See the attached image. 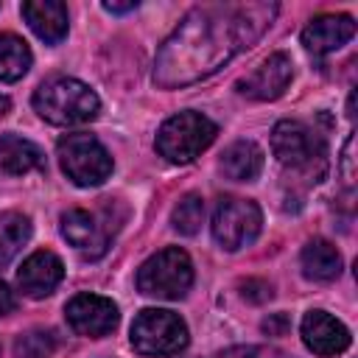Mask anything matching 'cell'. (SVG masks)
<instances>
[{"label": "cell", "instance_id": "24", "mask_svg": "<svg viewBox=\"0 0 358 358\" xmlns=\"http://www.w3.org/2000/svg\"><path fill=\"white\" fill-rule=\"evenodd\" d=\"M241 288H243V296L252 299V302H266V299H271V285L263 282V280H246Z\"/></svg>", "mask_w": 358, "mask_h": 358}, {"label": "cell", "instance_id": "7", "mask_svg": "<svg viewBox=\"0 0 358 358\" xmlns=\"http://www.w3.org/2000/svg\"><path fill=\"white\" fill-rule=\"evenodd\" d=\"M187 324L162 308H145L131 322V347L148 358L179 355L187 347Z\"/></svg>", "mask_w": 358, "mask_h": 358}, {"label": "cell", "instance_id": "8", "mask_svg": "<svg viewBox=\"0 0 358 358\" xmlns=\"http://www.w3.org/2000/svg\"><path fill=\"white\" fill-rule=\"evenodd\" d=\"M260 227H263V213L252 199L227 196L215 204L213 238L227 252H238V249L249 246L260 235Z\"/></svg>", "mask_w": 358, "mask_h": 358}, {"label": "cell", "instance_id": "4", "mask_svg": "<svg viewBox=\"0 0 358 358\" xmlns=\"http://www.w3.org/2000/svg\"><path fill=\"white\" fill-rule=\"evenodd\" d=\"M215 134H218V126L207 115L185 109V112L171 115L159 126V131H157V151L168 162H173V165H187L201 151L210 148Z\"/></svg>", "mask_w": 358, "mask_h": 358}, {"label": "cell", "instance_id": "14", "mask_svg": "<svg viewBox=\"0 0 358 358\" xmlns=\"http://www.w3.org/2000/svg\"><path fill=\"white\" fill-rule=\"evenodd\" d=\"M352 34H355V20L350 14H322L305 25L302 45L310 53L324 56V53H333L341 45H347L352 39Z\"/></svg>", "mask_w": 358, "mask_h": 358}, {"label": "cell", "instance_id": "15", "mask_svg": "<svg viewBox=\"0 0 358 358\" xmlns=\"http://www.w3.org/2000/svg\"><path fill=\"white\" fill-rule=\"evenodd\" d=\"M28 28L48 45H59L67 36V6L59 0H28L22 3Z\"/></svg>", "mask_w": 358, "mask_h": 358}, {"label": "cell", "instance_id": "2", "mask_svg": "<svg viewBox=\"0 0 358 358\" xmlns=\"http://www.w3.org/2000/svg\"><path fill=\"white\" fill-rule=\"evenodd\" d=\"M271 151L285 173L302 179L305 185L322 182L327 173V145L324 137L302 120H280L271 129Z\"/></svg>", "mask_w": 358, "mask_h": 358}, {"label": "cell", "instance_id": "9", "mask_svg": "<svg viewBox=\"0 0 358 358\" xmlns=\"http://www.w3.org/2000/svg\"><path fill=\"white\" fill-rule=\"evenodd\" d=\"M64 316L67 324L78 333V336H90V338H103L117 327V305L109 296L101 294H76L67 305H64Z\"/></svg>", "mask_w": 358, "mask_h": 358}, {"label": "cell", "instance_id": "25", "mask_svg": "<svg viewBox=\"0 0 358 358\" xmlns=\"http://www.w3.org/2000/svg\"><path fill=\"white\" fill-rule=\"evenodd\" d=\"M263 330H266L268 336H282V333L288 330V316H285V313H274V316H268V319L263 322Z\"/></svg>", "mask_w": 358, "mask_h": 358}, {"label": "cell", "instance_id": "17", "mask_svg": "<svg viewBox=\"0 0 358 358\" xmlns=\"http://www.w3.org/2000/svg\"><path fill=\"white\" fill-rule=\"evenodd\" d=\"M302 274L313 282H330L341 274V252L330 243V241H322V238H313L305 243L302 249Z\"/></svg>", "mask_w": 358, "mask_h": 358}, {"label": "cell", "instance_id": "23", "mask_svg": "<svg viewBox=\"0 0 358 358\" xmlns=\"http://www.w3.org/2000/svg\"><path fill=\"white\" fill-rule=\"evenodd\" d=\"M213 358H291L274 347H257V344H246V347H229L224 352H215Z\"/></svg>", "mask_w": 358, "mask_h": 358}, {"label": "cell", "instance_id": "18", "mask_svg": "<svg viewBox=\"0 0 358 358\" xmlns=\"http://www.w3.org/2000/svg\"><path fill=\"white\" fill-rule=\"evenodd\" d=\"M221 171L235 182H252L263 171V151L252 140H238L221 154Z\"/></svg>", "mask_w": 358, "mask_h": 358}, {"label": "cell", "instance_id": "10", "mask_svg": "<svg viewBox=\"0 0 358 358\" xmlns=\"http://www.w3.org/2000/svg\"><path fill=\"white\" fill-rule=\"evenodd\" d=\"M291 78H294L291 59L285 53H271L246 78L238 81V92L252 101H274L288 90Z\"/></svg>", "mask_w": 358, "mask_h": 358}, {"label": "cell", "instance_id": "16", "mask_svg": "<svg viewBox=\"0 0 358 358\" xmlns=\"http://www.w3.org/2000/svg\"><path fill=\"white\" fill-rule=\"evenodd\" d=\"M42 168H45V154L36 143L17 134H0V173L22 176L28 171H42Z\"/></svg>", "mask_w": 358, "mask_h": 358}, {"label": "cell", "instance_id": "6", "mask_svg": "<svg viewBox=\"0 0 358 358\" xmlns=\"http://www.w3.org/2000/svg\"><path fill=\"white\" fill-rule=\"evenodd\" d=\"M56 157L64 176L78 187H98L112 173V157L103 143L92 134L76 131L56 143Z\"/></svg>", "mask_w": 358, "mask_h": 358}, {"label": "cell", "instance_id": "26", "mask_svg": "<svg viewBox=\"0 0 358 358\" xmlns=\"http://www.w3.org/2000/svg\"><path fill=\"white\" fill-rule=\"evenodd\" d=\"M14 308H17V296H14V291H11L6 282H0V316H8Z\"/></svg>", "mask_w": 358, "mask_h": 358}, {"label": "cell", "instance_id": "12", "mask_svg": "<svg viewBox=\"0 0 358 358\" xmlns=\"http://www.w3.org/2000/svg\"><path fill=\"white\" fill-rule=\"evenodd\" d=\"M64 277V263L48 252V249H39L34 255H28L17 271V285L25 296L31 299H45L56 291V285L62 282Z\"/></svg>", "mask_w": 358, "mask_h": 358}, {"label": "cell", "instance_id": "3", "mask_svg": "<svg viewBox=\"0 0 358 358\" xmlns=\"http://www.w3.org/2000/svg\"><path fill=\"white\" fill-rule=\"evenodd\" d=\"M34 109L53 126L90 123L101 112L98 95L78 78H50L34 92Z\"/></svg>", "mask_w": 358, "mask_h": 358}, {"label": "cell", "instance_id": "20", "mask_svg": "<svg viewBox=\"0 0 358 358\" xmlns=\"http://www.w3.org/2000/svg\"><path fill=\"white\" fill-rule=\"evenodd\" d=\"M31 221L22 213H3L0 215V268L11 263V257L28 243Z\"/></svg>", "mask_w": 358, "mask_h": 358}, {"label": "cell", "instance_id": "27", "mask_svg": "<svg viewBox=\"0 0 358 358\" xmlns=\"http://www.w3.org/2000/svg\"><path fill=\"white\" fill-rule=\"evenodd\" d=\"M352 145H355V140L350 137V140H347V145H344V157H341V165H344V179H347V185H352V179H355V171H352Z\"/></svg>", "mask_w": 358, "mask_h": 358}, {"label": "cell", "instance_id": "5", "mask_svg": "<svg viewBox=\"0 0 358 358\" xmlns=\"http://www.w3.org/2000/svg\"><path fill=\"white\" fill-rule=\"evenodd\" d=\"M193 285V263L185 249L168 246L137 268V288L154 299H182Z\"/></svg>", "mask_w": 358, "mask_h": 358}, {"label": "cell", "instance_id": "29", "mask_svg": "<svg viewBox=\"0 0 358 358\" xmlns=\"http://www.w3.org/2000/svg\"><path fill=\"white\" fill-rule=\"evenodd\" d=\"M8 106H11V103H8V98H0V117L8 112Z\"/></svg>", "mask_w": 358, "mask_h": 358}, {"label": "cell", "instance_id": "28", "mask_svg": "<svg viewBox=\"0 0 358 358\" xmlns=\"http://www.w3.org/2000/svg\"><path fill=\"white\" fill-rule=\"evenodd\" d=\"M103 8L106 11H112V14H123V11H134L137 8V0H126V3H103Z\"/></svg>", "mask_w": 358, "mask_h": 358}, {"label": "cell", "instance_id": "22", "mask_svg": "<svg viewBox=\"0 0 358 358\" xmlns=\"http://www.w3.org/2000/svg\"><path fill=\"white\" fill-rule=\"evenodd\" d=\"M56 352V336L50 330H31L14 341L17 358H50Z\"/></svg>", "mask_w": 358, "mask_h": 358}, {"label": "cell", "instance_id": "11", "mask_svg": "<svg viewBox=\"0 0 358 358\" xmlns=\"http://www.w3.org/2000/svg\"><path fill=\"white\" fill-rule=\"evenodd\" d=\"M62 235L76 252L90 260H98L109 249V229H103L98 218L81 207H73L62 215Z\"/></svg>", "mask_w": 358, "mask_h": 358}, {"label": "cell", "instance_id": "19", "mask_svg": "<svg viewBox=\"0 0 358 358\" xmlns=\"http://www.w3.org/2000/svg\"><path fill=\"white\" fill-rule=\"evenodd\" d=\"M31 48L17 34H0V81H20L31 70Z\"/></svg>", "mask_w": 358, "mask_h": 358}, {"label": "cell", "instance_id": "21", "mask_svg": "<svg viewBox=\"0 0 358 358\" xmlns=\"http://www.w3.org/2000/svg\"><path fill=\"white\" fill-rule=\"evenodd\" d=\"M201 221H204V201H201V196L185 193V196L176 201L173 213H171L173 229H176L179 235H196L199 227H201Z\"/></svg>", "mask_w": 358, "mask_h": 358}, {"label": "cell", "instance_id": "13", "mask_svg": "<svg viewBox=\"0 0 358 358\" xmlns=\"http://www.w3.org/2000/svg\"><path fill=\"white\" fill-rule=\"evenodd\" d=\"M299 330H302L305 347L310 352H316V355L330 358V355H338V352H344L350 347V330L336 316H330L327 310H310V313H305Z\"/></svg>", "mask_w": 358, "mask_h": 358}, {"label": "cell", "instance_id": "1", "mask_svg": "<svg viewBox=\"0 0 358 358\" xmlns=\"http://www.w3.org/2000/svg\"><path fill=\"white\" fill-rule=\"evenodd\" d=\"M277 3H201L193 6L162 42L154 81L162 90L196 84L238 53L249 50L274 22Z\"/></svg>", "mask_w": 358, "mask_h": 358}]
</instances>
